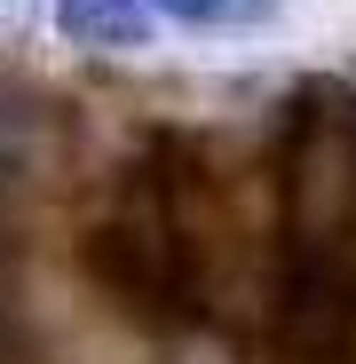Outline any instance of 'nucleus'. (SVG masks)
Masks as SVG:
<instances>
[{
  "label": "nucleus",
  "mask_w": 356,
  "mask_h": 364,
  "mask_svg": "<svg viewBox=\"0 0 356 364\" xmlns=\"http://www.w3.org/2000/svg\"><path fill=\"white\" fill-rule=\"evenodd\" d=\"M55 32L87 55H135L151 48V0H55Z\"/></svg>",
  "instance_id": "nucleus-3"
},
{
  "label": "nucleus",
  "mask_w": 356,
  "mask_h": 364,
  "mask_svg": "<svg viewBox=\"0 0 356 364\" xmlns=\"http://www.w3.org/2000/svg\"><path fill=\"white\" fill-rule=\"evenodd\" d=\"M72 182H87L72 103L24 72H0V214L40 222Z\"/></svg>",
  "instance_id": "nucleus-2"
},
{
  "label": "nucleus",
  "mask_w": 356,
  "mask_h": 364,
  "mask_svg": "<svg viewBox=\"0 0 356 364\" xmlns=\"http://www.w3.org/2000/svg\"><path fill=\"white\" fill-rule=\"evenodd\" d=\"M277 293L285 364H356V87L309 80L277 119Z\"/></svg>",
  "instance_id": "nucleus-1"
},
{
  "label": "nucleus",
  "mask_w": 356,
  "mask_h": 364,
  "mask_svg": "<svg viewBox=\"0 0 356 364\" xmlns=\"http://www.w3.org/2000/svg\"><path fill=\"white\" fill-rule=\"evenodd\" d=\"M158 16H174V24H190V32H246V24H261L277 0H151Z\"/></svg>",
  "instance_id": "nucleus-4"
}]
</instances>
